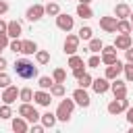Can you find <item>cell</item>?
<instances>
[{
  "mask_svg": "<svg viewBox=\"0 0 133 133\" xmlns=\"http://www.w3.org/2000/svg\"><path fill=\"white\" fill-rule=\"evenodd\" d=\"M73 100H75V104H79V106H83V108H87L89 106V96H87V91H85V87H79V89H75L73 91Z\"/></svg>",
  "mask_w": 133,
  "mask_h": 133,
  "instance_id": "8992f818",
  "label": "cell"
},
{
  "mask_svg": "<svg viewBox=\"0 0 133 133\" xmlns=\"http://www.w3.org/2000/svg\"><path fill=\"white\" fill-rule=\"evenodd\" d=\"M102 48H104V44H102V39H89V52H102Z\"/></svg>",
  "mask_w": 133,
  "mask_h": 133,
  "instance_id": "d4e9b609",
  "label": "cell"
},
{
  "mask_svg": "<svg viewBox=\"0 0 133 133\" xmlns=\"http://www.w3.org/2000/svg\"><path fill=\"white\" fill-rule=\"evenodd\" d=\"M114 17L116 19H127V17H131V8L127 4H116L114 6Z\"/></svg>",
  "mask_w": 133,
  "mask_h": 133,
  "instance_id": "e0dca14e",
  "label": "cell"
},
{
  "mask_svg": "<svg viewBox=\"0 0 133 133\" xmlns=\"http://www.w3.org/2000/svg\"><path fill=\"white\" fill-rule=\"evenodd\" d=\"M123 71H125L127 81H133V62H127V64L123 66Z\"/></svg>",
  "mask_w": 133,
  "mask_h": 133,
  "instance_id": "836d02e7",
  "label": "cell"
},
{
  "mask_svg": "<svg viewBox=\"0 0 133 133\" xmlns=\"http://www.w3.org/2000/svg\"><path fill=\"white\" fill-rule=\"evenodd\" d=\"M110 89L114 91V98H116V100H123V98H127V85H125L123 81L114 79V83H110Z\"/></svg>",
  "mask_w": 133,
  "mask_h": 133,
  "instance_id": "7c38bea8",
  "label": "cell"
},
{
  "mask_svg": "<svg viewBox=\"0 0 133 133\" xmlns=\"http://www.w3.org/2000/svg\"><path fill=\"white\" fill-rule=\"evenodd\" d=\"M79 50V35H66L64 39V52L66 54H75Z\"/></svg>",
  "mask_w": 133,
  "mask_h": 133,
  "instance_id": "8fae6325",
  "label": "cell"
},
{
  "mask_svg": "<svg viewBox=\"0 0 133 133\" xmlns=\"http://www.w3.org/2000/svg\"><path fill=\"white\" fill-rule=\"evenodd\" d=\"M10 106L8 104H4V106H0V118H10Z\"/></svg>",
  "mask_w": 133,
  "mask_h": 133,
  "instance_id": "d590c367",
  "label": "cell"
},
{
  "mask_svg": "<svg viewBox=\"0 0 133 133\" xmlns=\"http://www.w3.org/2000/svg\"><path fill=\"white\" fill-rule=\"evenodd\" d=\"M39 121H42V125H44V127H50V129H52V127L56 125V114L46 112V114H42V118H39Z\"/></svg>",
  "mask_w": 133,
  "mask_h": 133,
  "instance_id": "ffe728a7",
  "label": "cell"
},
{
  "mask_svg": "<svg viewBox=\"0 0 133 133\" xmlns=\"http://www.w3.org/2000/svg\"><path fill=\"white\" fill-rule=\"evenodd\" d=\"M131 31H133V12H131Z\"/></svg>",
  "mask_w": 133,
  "mask_h": 133,
  "instance_id": "c3c4849f",
  "label": "cell"
},
{
  "mask_svg": "<svg viewBox=\"0 0 133 133\" xmlns=\"http://www.w3.org/2000/svg\"><path fill=\"white\" fill-rule=\"evenodd\" d=\"M127 121L133 125V108H127Z\"/></svg>",
  "mask_w": 133,
  "mask_h": 133,
  "instance_id": "7bdbcfd3",
  "label": "cell"
},
{
  "mask_svg": "<svg viewBox=\"0 0 133 133\" xmlns=\"http://www.w3.org/2000/svg\"><path fill=\"white\" fill-rule=\"evenodd\" d=\"M116 23H118L116 17H102V19H100V27H102L106 33H114V31H116Z\"/></svg>",
  "mask_w": 133,
  "mask_h": 133,
  "instance_id": "9c48e42d",
  "label": "cell"
},
{
  "mask_svg": "<svg viewBox=\"0 0 133 133\" xmlns=\"http://www.w3.org/2000/svg\"><path fill=\"white\" fill-rule=\"evenodd\" d=\"M116 31H118V33H131V23H129L127 19H118Z\"/></svg>",
  "mask_w": 133,
  "mask_h": 133,
  "instance_id": "7402d4cb",
  "label": "cell"
},
{
  "mask_svg": "<svg viewBox=\"0 0 133 133\" xmlns=\"http://www.w3.org/2000/svg\"><path fill=\"white\" fill-rule=\"evenodd\" d=\"M50 94H52V96H64V85H62V83H54V85L50 87Z\"/></svg>",
  "mask_w": 133,
  "mask_h": 133,
  "instance_id": "4dcf8cb0",
  "label": "cell"
},
{
  "mask_svg": "<svg viewBox=\"0 0 133 133\" xmlns=\"http://www.w3.org/2000/svg\"><path fill=\"white\" fill-rule=\"evenodd\" d=\"M19 114H21L23 118H27L29 123H37V121L42 118V114H37V110H35L29 102H23V104L19 106Z\"/></svg>",
  "mask_w": 133,
  "mask_h": 133,
  "instance_id": "3957f363",
  "label": "cell"
},
{
  "mask_svg": "<svg viewBox=\"0 0 133 133\" xmlns=\"http://www.w3.org/2000/svg\"><path fill=\"white\" fill-rule=\"evenodd\" d=\"M91 81H94V79L85 73L83 77H79V87H89V85H91Z\"/></svg>",
  "mask_w": 133,
  "mask_h": 133,
  "instance_id": "e575fe53",
  "label": "cell"
},
{
  "mask_svg": "<svg viewBox=\"0 0 133 133\" xmlns=\"http://www.w3.org/2000/svg\"><path fill=\"white\" fill-rule=\"evenodd\" d=\"M44 131V125H33V133H42Z\"/></svg>",
  "mask_w": 133,
  "mask_h": 133,
  "instance_id": "f6af8a7d",
  "label": "cell"
},
{
  "mask_svg": "<svg viewBox=\"0 0 133 133\" xmlns=\"http://www.w3.org/2000/svg\"><path fill=\"white\" fill-rule=\"evenodd\" d=\"M33 100H35V104H39V106H50V102H52V94H48L46 89H39V91L33 94Z\"/></svg>",
  "mask_w": 133,
  "mask_h": 133,
  "instance_id": "9a60e30c",
  "label": "cell"
},
{
  "mask_svg": "<svg viewBox=\"0 0 133 133\" xmlns=\"http://www.w3.org/2000/svg\"><path fill=\"white\" fill-rule=\"evenodd\" d=\"M12 131H17V133H25V131H27V123H25V118H15V121H12Z\"/></svg>",
  "mask_w": 133,
  "mask_h": 133,
  "instance_id": "603a6c76",
  "label": "cell"
},
{
  "mask_svg": "<svg viewBox=\"0 0 133 133\" xmlns=\"http://www.w3.org/2000/svg\"><path fill=\"white\" fill-rule=\"evenodd\" d=\"M19 91H21V89H17L15 85L4 87V91H2V102H4V104H12V102L17 100V96H19Z\"/></svg>",
  "mask_w": 133,
  "mask_h": 133,
  "instance_id": "4fadbf2b",
  "label": "cell"
},
{
  "mask_svg": "<svg viewBox=\"0 0 133 133\" xmlns=\"http://www.w3.org/2000/svg\"><path fill=\"white\" fill-rule=\"evenodd\" d=\"M91 87H94L96 94H106V91L110 89V83H108L106 77H100V79H94V81H91Z\"/></svg>",
  "mask_w": 133,
  "mask_h": 133,
  "instance_id": "5bb4252c",
  "label": "cell"
},
{
  "mask_svg": "<svg viewBox=\"0 0 133 133\" xmlns=\"http://www.w3.org/2000/svg\"><path fill=\"white\" fill-rule=\"evenodd\" d=\"M21 31H23V27H21V23H19V21H10V23H8L6 33H8L10 37H19V35H21Z\"/></svg>",
  "mask_w": 133,
  "mask_h": 133,
  "instance_id": "ac0fdd59",
  "label": "cell"
},
{
  "mask_svg": "<svg viewBox=\"0 0 133 133\" xmlns=\"http://www.w3.org/2000/svg\"><path fill=\"white\" fill-rule=\"evenodd\" d=\"M100 60H102V58H98V56H91V58L87 60V64H89L91 69H98V66H100Z\"/></svg>",
  "mask_w": 133,
  "mask_h": 133,
  "instance_id": "f35d334b",
  "label": "cell"
},
{
  "mask_svg": "<svg viewBox=\"0 0 133 133\" xmlns=\"http://www.w3.org/2000/svg\"><path fill=\"white\" fill-rule=\"evenodd\" d=\"M6 10H8V4H6L4 0H0V15H4Z\"/></svg>",
  "mask_w": 133,
  "mask_h": 133,
  "instance_id": "b9f144b4",
  "label": "cell"
},
{
  "mask_svg": "<svg viewBox=\"0 0 133 133\" xmlns=\"http://www.w3.org/2000/svg\"><path fill=\"white\" fill-rule=\"evenodd\" d=\"M73 25H75V21H73V17H69V15H56V27L58 29H62V31H71L73 29Z\"/></svg>",
  "mask_w": 133,
  "mask_h": 133,
  "instance_id": "5b68a950",
  "label": "cell"
},
{
  "mask_svg": "<svg viewBox=\"0 0 133 133\" xmlns=\"http://www.w3.org/2000/svg\"><path fill=\"white\" fill-rule=\"evenodd\" d=\"M79 2H81V4H89L91 0H79Z\"/></svg>",
  "mask_w": 133,
  "mask_h": 133,
  "instance_id": "7dc6e473",
  "label": "cell"
},
{
  "mask_svg": "<svg viewBox=\"0 0 133 133\" xmlns=\"http://www.w3.org/2000/svg\"><path fill=\"white\" fill-rule=\"evenodd\" d=\"M52 79H54V83H64L66 73H64L62 69H56V71H54V75H52Z\"/></svg>",
  "mask_w": 133,
  "mask_h": 133,
  "instance_id": "f546056e",
  "label": "cell"
},
{
  "mask_svg": "<svg viewBox=\"0 0 133 133\" xmlns=\"http://www.w3.org/2000/svg\"><path fill=\"white\" fill-rule=\"evenodd\" d=\"M123 66H125V64H123L121 60H116V62L108 64V66H106V79H112V81H114V79L123 73Z\"/></svg>",
  "mask_w": 133,
  "mask_h": 133,
  "instance_id": "30bf717a",
  "label": "cell"
},
{
  "mask_svg": "<svg viewBox=\"0 0 133 133\" xmlns=\"http://www.w3.org/2000/svg\"><path fill=\"white\" fill-rule=\"evenodd\" d=\"M69 66H71V69H77V66H83V58H79L77 54H71V58H69Z\"/></svg>",
  "mask_w": 133,
  "mask_h": 133,
  "instance_id": "f1b7e54d",
  "label": "cell"
},
{
  "mask_svg": "<svg viewBox=\"0 0 133 133\" xmlns=\"http://www.w3.org/2000/svg\"><path fill=\"white\" fill-rule=\"evenodd\" d=\"M91 27H81L79 29V39H91Z\"/></svg>",
  "mask_w": 133,
  "mask_h": 133,
  "instance_id": "1f68e13d",
  "label": "cell"
},
{
  "mask_svg": "<svg viewBox=\"0 0 133 133\" xmlns=\"http://www.w3.org/2000/svg\"><path fill=\"white\" fill-rule=\"evenodd\" d=\"M129 108V100L127 98H123V100H112L110 104H108V112L110 114H118V112H123V110H127Z\"/></svg>",
  "mask_w": 133,
  "mask_h": 133,
  "instance_id": "52a82bcc",
  "label": "cell"
},
{
  "mask_svg": "<svg viewBox=\"0 0 133 133\" xmlns=\"http://www.w3.org/2000/svg\"><path fill=\"white\" fill-rule=\"evenodd\" d=\"M77 15H79L81 19H91V17H94L89 4H81V2H79V6H77Z\"/></svg>",
  "mask_w": 133,
  "mask_h": 133,
  "instance_id": "d6986e66",
  "label": "cell"
},
{
  "mask_svg": "<svg viewBox=\"0 0 133 133\" xmlns=\"http://www.w3.org/2000/svg\"><path fill=\"white\" fill-rule=\"evenodd\" d=\"M19 98H21L23 102H31V100H33V91H31L29 87H23V89L19 91Z\"/></svg>",
  "mask_w": 133,
  "mask_h": 133,
  "instance_id": "4316f807",
  "label": "cell"
},
{
  "mask_svg": "<svg viewBox=\"0 0 133 133\" xmlns=\"http://www.w3.org/2000/svg\"><path fill=\"white\" fill-rule=\"evenodd\" d=\"M118 58H116V48L114 46H104L102 48V62L104 64H112V62H116Z\"/></svg>",
  "mask_w": 133,
  "mask_h": 133,
  "instance_id": "ba28073f",
  "label": "cell"
},
{
  "mask_svg": "<svg viewBox=\"0 0 133 133\" xmlns=\"http://www.w3.org/2000/svg\"><path fill=\"white\" fill-rule=\"evenodd\" d=\"M114 48H116V50H127V48H131V35H129V33H121V35L116 37V42H114Z\"/></svg>",
  "mask_w": 133,
  "mask_h": 133,
  "instance_id": "2e32d148",
  "label": "cell"
},
{
  "mask_svg": "<svg viewBox=\"0 0 133 133\" xmlns=\"http://www.w3.org/2000/svg\"><path fill=\"white\" fill-rule=\"evenodd\" d=\"M46 15H50V17L60 15V6H58L56 2H48V4H46Z\"/></svg>",
  "mask_w": 133,
  "mask_h": 133,
  "instance_id": "cb8c5ba5",
  "label": "cell"
},
{
  "mask_svg": "<svg viewBox=\"0 0 133 133\" xmlns=\"http://www.w3.org/2000/svg\"><path fill=\"white\" fill-rule=\"evenodd\" d=\"M8 44H10V42H8V33H6V31H4V33H0V50H2V48H6Z\"/></svg>",
  "mask_w": 133,
  "mask_h": 133,
  "instance_id": "74e56055",
  "label": "cell"
},
{
  "mask_svg": "<svg viewBox=\"0 0 133 133\" xmlns=\"http://www.w3.org/2000/svg\"><path fill=\"white\" fill-rule=\"evenodd\" d=\"M8 48H10L12 52H21V48H23V42H19V37H12V42L8 44Z\"/></svg>",
  "mask_w": 133,
  "mask_h": 133,
  "instance_id": "d6a6232c",
  "label": "cell"
},
{
  "mask_svg": "<svg viewBox=\"0 0 133 133\" xmlns=\"http://www.w3.org/2000/svg\"><path fill=\"white\" fill-rule=\"evenodd\" d=\"M6 29H8V23H4V21L0 19V33H4Z\"/></svg>",
  "mask_w": 133,
  "mask_h": 133,
  "instance_id": "ee69618b",
  "label": "cell"
},
{
  "mask_svg": "<svg viewBox=\"0 0 133 133\" xmlns=\"http://www.w3.org/2000/svg\"><path fill=\"white\" fill-rule=\"evenodd\" d=\"M35 60H37L39 64H46V62L50 60V54H48L46 50H39V52H35Z\"/></svg>",
  "mask_w": 133,
  "mask_h": 133,
  "instance_id": "83f0119b",
  "label": "cell"
},
{
  "mask_svg": "<svg viewBox=\"0 0 133 133\" xmlns=\"http://www.w3.org/2000/svg\"><path fill=\"white\" fill-rule=\"evenodd\" d=\"M37 85H39V89H50V87L54 85V79H50V77H39Z\"/></svg>",
  "mask_w": 133,
  "mask_h": 133,
  "instance_id": "484cf974",
  "label": "cell"
},
{
  "mask_svg": "<svg viewBox=\"0 0 133 133\" xmlns=\"http://www.w3.org/2000/svg\"><path fill=\"white\" fill-rule=\"evenodd\" d=\"M8 85H10V77L4 71H0V87H8Z\"/></svg>",
  "mask_w": 133,
  "mask_h": 133,
  "instance_id": "8d00e7d4",
  "label": "cell"
},
{
  "mask_svg": "<svg viewBox=\"0 0 133 133\" xmlns=\"http://www.w3.org/2000/svg\"><path fill=\"white\" fill-rule=\"evenodd\" d=\"M83 75H85V69H83V66L73 69V77H75V79H79V77H83Z\"/></svg>",
  "mask_w": 133,
  "mask_h": 133,
  "instance_id": "ab89813d",
  "label": "cell"
},
{
  "mask_svg": "<svg viewBox=\"0 0 133 133\" xmlns=\"http://www.w3.org/2000/svg\"><path fill=\"white\" fill-rule=\"evenodd\" d=\"M125 56H127V62H133V46L125 50Z\"/></svg>",
  "mask_w": 133,
  "mask_h": 133,
  "instance_id": "60d3db41",
  "label": "cell"
},
{
  "mask_svg": "<svg viewBox=\"0 0 133 133\" xmlns=\"http://www.w3.org/2000/svg\"><path fill=\"white\" fill-rule=\"evenodd\" d=\"M46 15V6H42V4H33V6H29L27 8V21H39L42 17Z\"/></svg>",
  "mask_w": 133,
  "mask_h": 133,
  "instance_id": "277c9868",
  "label": "cell"
},
{
  "mask_svg": "<svg viewBox=\"0 0 133 133\" xmlns=\"http://www.w3.org/2000/svg\"><path fill=\"white\" fill-rule=\"evenodd\" d=\"M4 69H6V58L0 56V71H4Z\"/></svg>",
  "mask_w": 133,
  "mask_h": 133,
  "instance_id": "bcb514c9",
  "label": "cell"
},
{
  "mask_svg": "<svg viewBox=\"0 0 133 133\" xmlns=\"http://www.w3.org/2000/svg\"><path fill=\"white\" fill-rule=\"evenodd\" d=\"M12 69H15L17 77H21V79H33V77H37V66H33V62L27 60V58H19Z\"/></svg>",
  "mask_w": 133,
  "mask_h": 133,
  "instance_id": "6da1fadb",
  "label": "cell"
},
{
  "mask_svg": "<svg viewBox=\"0 0 133 133\" xmlns=\"http://www.w3.org/2000/svg\"><path fill=\"white\" fill-rule=\"evenodd\" d=\"M21 52H23V54H33V52H37V44H35V42H31V39H25V42H23Z\"/></svg>",
  "mask_w": 133,
  "mask_h": 133,
  "instance_id": "44dd1931",
  "label": "cell"
},
{
  "mask_svg": "<svg viewBox=\"0 0 133 133\" xmlns=\"http://www.w3.org/2000/svg\"><path fill=\"white\" fill-rule=\"evenodd\" d=\"M73 108H75V100H62L58 104V108H56V118L66 123L71 118V114H73Z\"/></svg>",
  "mask_w": 133,
  "mask_h": 133,
  "instance_id": "7a4b0ae2",
  "label": "cell"
},
{
  "mask_svg": "<svg viewBox=\"0 0 133 133\" xmlns=\"http://www.w3.org/2000/svg\"><path fill=\"white\" fill-rule=\"evenodd\" d=\"M0 100H2V94H0Z\"/></svg>",
  "mask_w": 133,
  "mask_h": 133,
  "instance_id": "681fc988",
  "label": "cell"
}]
</instances>
